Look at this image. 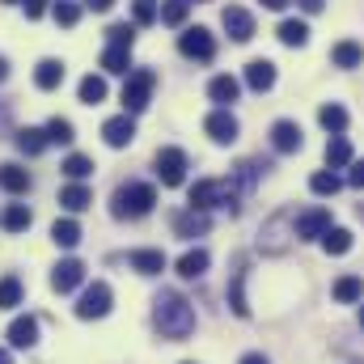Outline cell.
I'll return each mask as SVG.
<instances>
[{"mask_svg": "<svg viewBox=\"0 0 364 364\" xmlns=\"http://www.w3.org/2000/svg\"><path fill=\"white\" fill-rule=\"evenodd\" d=\"M153 326L161 331V339H170V343H182L191 331H195V305L174 292V288H166L157 301H153Z\"/></svg>", "mask_w": 364, "mask_h": 364, "instance_id": "obj_1", "label": "cell"}, {"mask_svg": "<svg viewBox=\"0 0 364 364\" xmlns=\"http://www.w3.org/2000/svg\"><path fill=\"white\" fill-rule=\"evenodd\" d=\"M153 203H157V191H153L149 182H123V186L110 195V212H114L119 220H140V216L153 212Z\"/></svg>", "mask_w": 364, "mask_h": 364, "instance_id": "obj_2", "label": "cell"}, {"mask_svg": "<svg viewBox=\"0 0 364 364\" xmlns=\"http://www.w3.org/2000/svg\"><path fill=\"white\" fill-rule=\"evenodd\" d=\"M242 191L233 186V178H199L191 186V208H203V212H212V208H225V212H237L242 203Z\"/></svg>", "mask_w": 364, "mask_h": 364, "instance_id": "obj_3", "label": "cell"}, {"mask_svg": "<svg viewBox=\"0 0 364 364\" xmlns=\"http://www.w3.org/2000/svg\"><path fill=\"white\" fill-rule=\"evenodd\" d=\"M292 237H296V212H292V208H279L275 216L263 220V229H259V246H263L267 255H284Z\"/></svg>", "mask_w": 364, "mask_h": 364, "instance_id": "obj_4", "label": "cell"}, {"mask_svg": "<svg viewBox=\"0 0 364 364\" xmlns=\"http://www.w3.org/2000/svg\"><path fill=\"white\" fill-rule=\"evenodd\" d=\"M153 85H157V73L153 68H136L127 73V85H123V114H140L153 97Z\"/></svg>", "mask_w": 364, "mask_h": 364, "instance_id": "obj_5", "label": "cell"}, {"mask_svg": "<svg viewBox=\"0 0 364 364\" xmlns=\"http://www.w3.org/2000/svg\"><path fill=\"white\" fill-rule=\"evenodd\" d=\"M110 301H114L110 284L93 279L90 288L81 292V301H77V318H81V322H93V318H106V314H110Z\"/></svg>", "mask_w": 364, "mask_h": 364, "instance_id": "obj_6", "label": "cell"}, {"mask_svg": "<svg viewBox=\"0 0 364 364\" xmlns=\"http://www.w3.org/2000/svg\"><path fill=\"white\" fill-rule=\"evenodd\" d=\"M178 51L186 60H199V64H208L212 55H216V38H212V30H203V26H191V30H182L178 34Z\"/></svg>", "mask_w": 364, "mask_h": 364, "instance_id": "obj_7", "label": "cell"}, {"mask_svg": "<svg viewBox=\"0 0 364 364\" xmlns=\"http://www.w3.org/2000/svg\"><path fill=\"white\" fill-rule=\"evenodd\" d=\"M157 178L166 186H182L186 182V153L182 149H161L157 153Z\"/></svg>", "mask_w": 364, "mask_h": 364, "instance_id": "obj_8", "label": "cell"}, {"mask_svg": "<svg viewBox=\"0 0 364 364\" xmlns=\"http://www.w3.org/2000/svg\"><path fill=\"white\" fill-rule=\"evenodd\" d=\"M208 229H212V216L203 208H182V212H174V233L186 237V242L191 237H203Z\"/></svg>", "mask_w": 364, "mask_h": 364, "instance_id": "obj_9", "label": "cell"}, {"mask_svg": "<svg viewBox=\"0 0 364 364\" xmlns=\"http://www.w3.org/2000/svg\"><path fill=\"white\" fill-rule=\"evenodd\" d=\"M220 26L229 30L233 43H250V38H255V17H250L246 9H237V4H229V9L220 13Z\"/></svg>", "mask_w": 364, "mask_h": 364, "instance_id": "obj_10", "label": "cell"}, {"mask_svg": "<svg viewBox=\"0 0 364 364\" xmlns=\"http://www.w3.org/2000/svg\"><path fill=\"white\" fill-rule=\"evenodd\" d=\"M203 132H208V136H212L216 144H233L242 127H237V119H233V110H212V114L203 119Z\"/></svg>", "mask_w": 364, "mask_h": 364, "instance_id": "obj_11", "label": "cell"}, {"mask_svg": "<svg viewBox=\"0 0 364 364\" xmlns=\"http://www.w3.org/2000/svg\"><path fill=\"white\" fill-rule=\"evenodd\" d=\"M102 140H106L110 149H127V144L136 140V123H132V114H114V119H106V123H102Z\"/></svg>", "mask_w": 364, "mask_h": 364, "instance_id": "obj_12", "label": "cell"}, {"mask_svg": "<svg viewBox=\"0 0 364 364\" xmlns=\"http://www.w3.org/2000/svg\"><path fill=\"white\" fill-rule=\"evenodd\" d=\"M326 229H331V212H326V208H309V212L296 216V237H301V242H314V237H322Z\"/></svg>", "mask_w": 364, "mask_h": 364, "instance_id": "obj_13", "label": "cell"}, {"mask_svg": "<svg viewBox=\"0 0 364 364\" xmlns=\"http://www.w3.org/2000/svg\"><path fill=\"white\" fill-rule=\"evenodd\" d=\"M81 279H85V263H81V259H64V263H55V272H51V288H55V292H73Z\"/></svg>", "mask_w": 364, "mask_h": 364, "instance_id": "obj_14", "label": "cell"}, {"mask_svg": "<svg viewBox=\"0 0 364 364\" xmlns=\"http://www.w3.org/2000/svg\"><path fill=\"white\" fill-rule=\"evenodd\" d=\"M229 305L237 318H250V301H246V259H237V267L229 275Z\"/></svg>", "mask_w": 364, "mask_h": 364, "instance_id": "obj_15", "label": "cell"}, {"mask_svg": "<svg viewBox=\"0 0 364 364\" xmlns=\"http://www.w3.org/2000/svg\"><path fill=\"white\" fill-rule=\"evenodd\" d=\"M272 149L275 153H296V149H301V127H296L292 119L272 123Z\"/></svg>", "mask_w": 364, "mask_h": 364, "instance_id": "obj_16", "label": "cell"}, {"mask_svg": "<svg viewBox=\"0 0 364 364\" xmlns=\"http://www.w3.org/2000/svg\"><path fill=\"white\" fill-rule=\"evenodd\" d=\"M263 170H267V161H255V157H246V161H237V166H233V174H229V178H233V186H237L242 195H250Z\"/></svg>", "mask_w": 364, "mask_h": 364, "instance_id": "obj_17", "label": "cell"}, {"mask_svg": "<svg viewBox=\"0 0 364 364\" xmlns=\"http://www.w3.org/2000/svg\"><path fill=\"white\" fill-rule=\"evenodd\" d=\"M246 85L255 93H267L275 85V64L272 60H250L246 64Z\"/></svg>", "mask_w": 364, "mask_h": 364, "instance_id": "obj_18", "label": "cell"}, {"mask_svg": "<svg viewBox=\"0 0 364 364\" xmlns=\"http://www.w3.org/2000/svg\"><path fill=\"white\" fill-rule=\"evenodd\" d=\"M237 93H242V81H237V77H212V85H208V97H212L220 110H229V106L237 102Z\"/></svg>", "mask_w": 364, "mask_h": 364, "instance_id": "obj_19", "label": "cell"}, {"mask_svg": "<svg viewBox=\"0 0 364 364\" xmlns=\"http://www.w3.org/2000/svg\"><path fill=\"white\" fill-rule=\"evenodd\" d=\"M90 203H93V191L85 182H68V186L60 191V208H64V212H85Z\"/></svg>", "mask_w": 364, "mask_h": 364, "instance_id": "obj_20", "label": "cell"}, {"mask_svg": "<svg viewBox=\"0 0 364 364\" xmlns=\"http://www.w3.org/2000/svg\"><path fill=\"white\" fill-rule=\"evenodd\" d=\"M127 263H132V272H140V275H161L166 272V255H161V250H132Z\"/></svg>", "mask_w": 364, "mask_h": 364, "instance_id": "obj_21", "label": "cell"}, {"mask_svg": "<svg viewBox=\"0 0 364 364\" xmlns=\"http://www.w3.org/2000/svg\"><path fill=\"white\" fill-rule=\"evenodd\" d=\"M208 263H212V255H208L203 246H195V250H186L178 259V275L182 279H199V275L208 272Z\"/></svg>", "mask_w": 364, "mask_h": 364, "instance_id": "obj_22", "label": "cell"}, {"mask_svg": "<svg viewBox=\"0 0 364 364\" xmlns=\"http://www.w3.org/2000/svg\"><path fill=\"white\" fill-rule=\"evenodd\" d=\"M9 343L13 348H34L38 343V318H17L9 326Z\"/></svg>", "mask_w": 364, "mask_h": 364, "instance_id": "obj_23", "label": "cell"}, {"mask_svg": "<svg viewBox=\"0 0 364 364\" xmlns=\"http://www.w3.org/2000/svg\"><path fill=\"white\" fill-rule=\"evenodd\" d=\"M34 85H38V90H60V85H64V64H60V60H43V64L34 68Z\"/></svg>", "mask_w": 364, "mask_h": 364, "instance_id": "obj_24", "label": "cell"}, {"mask_svg": "<svg viewBox=\"0 0 364 364\" xmlns=\"http://www.w3.org/2000/svg\"><path fill=\"white\" fill-rule=\"evenodd\" d=\"M47 144H51V140H47V127H21V132H17V149H21L26 157H38Z\"/></svg>", "mask_w": 364, "mask_h": 364, "instance_id": "obj_25", "label": "cell"}, {"mask_svg": "<svg viewBox=\"0 0 364 364\" xmlns=\"http://www.w3.org/2000/svg\"><path fill=\"white\" fill-rule=\"evenodd\" d=\"M331 60H335V68H360L364 47H360V43H352V38H343V43H335Z\"/></svg>", "mask_w": 364, "mask_h": 364, "instance_id": "obj_26", "label": "cell"}, {"mask_svg": "<svg viewBox=\"0 0 364 364\" xmlns=\"http://www.w3.org/2000/svg\"><path fill=\"white\" fill-rule=\"evenodd\" d=\"M275 34H279V43H284V47H305V43H309V26H305V21H296V17L279 21V30H275Z\"/></svg>", "mask_w": 364, "mask_h": 364, "instance_id": "obj_27", "label": "cell"}, {"mask_svg": "<svg viewBox=\"0 0 364 364\" xmlns=\"http://www.w3.org/2000/svg\"><path fill=\"white\" fill-rule=\"evenodd\" d=\"M102 68L114 73V77H127V68H132V47H106V51H102Z\"/></svg>", "mask_w": 364, "mask_h": 364, "instance_id": "obj_28", "label": "cell"}, {"mask_svg": "<svg viewBox=\"0 0 364 364\" xmlns=\"http://www.w3.org/2000/svg\"><path fill=\"white\" fill-rule=\"evenodd\" d=\"M51 242H55V246H64V250H73V246L81 242V225H77L73 216L55 220V225H51Z\"/></svg>", "mask_w": 364, "mask_h": 364, "instance_id": "obj_29", "label": "cell"}, {"mask_svg": "<svg viewBox=\"0 0 364 364\" xmlns=\"http://www.w3.org/2000/svg\"><path fill=\"white\" fill-rule=\"evenodd\" d=\"M0 186H4L9 195H26V191H30V174L9 161V166H0Z\"/></svg>", "mask_w": 364, "mask_h": 364, "instance_id": "obj_30", "label": "cell"}, {"mask_svg": "<svg viewBox=\"0 0 364 364\" xmlns=\"http://www.w3.org/2000/svg\"><path fill=\"white\" fill-rule=\"evenodd\" d=\"M318 123H322V127H326L331 136H339V132L348 127V110H343L339 102H326V106L318 110Z\"/></svg>", "mask_w": 364, "mask_h": 364, "instance_id": "obj_31", "label": "cell"}, {"mask_svg": "<svg viewBox=\"0 0 364 364\" xmlns=\"http://www.w3.org/2000/svg\"><path fill=\"white\" fill-rule=\"evenodd\" d=\"M30 220H34V216H30V208H26V203H9V208H4V216H0V225H4L9 233H26V229H30Z\"/></svg>", "mask_w": 364, "mask_h": 364, "instance_id": "obj_32", "label": "cell"}, {"mask_svg": "<svg viewBox=\"0 0 364 364\" xmlns=\"http://www.w3.org/2000/svg\"><path fill=\"white\" fill-rule=\"evenodd\" d=\"M348 161H352V144H348V136H331V140H326V166L339 170V166H348Z\"/></svg>", "mask_w": 364, "mask_h": 364, "instance_id": "obj_33", "label": "cell"}, {"mask_svg": "<svg viewBox=\"0 0 364 364\" xmlns=\"http://www.w3.org/2000/svg\"><path fill=\"white\" fill-rule=\"evenodd\" d=\"M322 246H326V255H348V250H352V229L331 225V229L322 233Z\"/></svg>", "mask_w": 364, "mask_h": 364, "instance_id": "obj_34", "label": "cell"}, {"mask_svg": "<svg viewBox=\"0 0 364 364\" xmlns=\"http://www.w3.org/2000/svg\"><path fill=\"white\" fill-rule=\"evenodd\" d=\"M360 296H364V279L360 275H343V279H335V301L352 305V301H360Z\"/></svg>", "mask_w": 364, "mask_h": 364, "instance_id": "obj_35", "label": "cell"}, {"mask_svg": "<svg viewBox=\"0 0 364 364\" xmlns=\"http://www.w3.org/2000/svg\"><path fill=\"white\" fill-rule=\"evenodd\" d=\"M339 186H343V178H339L335 170H318V174L309 178V191H314V195H335Z\"/></svg>", "mask_w": 364, "mask_h": 364, "instance_id": "obj_36", "label": "cell"}, {"mask_svg": "<svg viewBox=\"0 0 364 364\" xmlns=\"http://www.w3.org/2000/svg\"><path fill=\"white\" fill-rule=\"evenodd\" d=\"M60 170H64V174H68L73 182H85V178L93 174V161H90V157H81V153H73V157H68Z\"/></svg>", "mask_w": 364, "mask_h": 364, "instance_id": "obj_37", "label": "cell"}, {"mask_svg": "<svg viewBox=\"0 0 364 364\" xmlns=\"http://www.w3.org/2000/svg\"><path fill=\"white\" fill-rule=\"evenodd\" d=\"M132 17H136V26H153L161 17V4L157 0H132Z\"/></svg>", "mask_w": 364, "mask_h": 364, "instance_id": "obj_38", "label": "cell"}, {"mask_svg": "<svg viewBox=\"0 0 364 364\" xmlns=\"http://www.w3.org/2000/svg\"><path fill=\"white\" fill-rule=\"evenodd\" d=\"M191 13V0H161V21L166 26H182Z\"/></svg>", "mask_w": 364, "mask_h": 364, "instance_id": "obj_39", "label": "cell"}, {"mask_svg": "<svg viewBox=\"0 0 364 364\" xmlns=\"http://www.w3.org/2000/svg\"><path fill=\"white\" fill-rule=\"evenodd\" d=\"M13 305H21V279L4 275L0 279V309H13Z\"/></svg>", "mask_w": 364, "mask_h": 364, "instance_id": "obj_40", "label": "cell"}, {"mask_svg": "<svg viewBox=\"0 0 364 364\" xmlns=\"http://www.w3.org/2000/svg\"><path fill=\"white\" fill-rule=\"evenodd\" d=\"M77 93H81L85 106H97V102H106V81H102V77H85Z\"/></svg>", "mask_w": 364, "mask_h": 364, "instance_id": "obj_41", "label": "cell"}, {"mask_svg": "<svg viewBox=\"0 0 364 364\" xmlns=\"http://www.w3.org/2000/svg\"><path fill=\"white\" fill-rule=\"evenodd\" d=\"M106 38H110V47H132V43H136V26H127V21H114V26L106 30Z\"/></svg>", "mask_w": 364, "mask_h": 364, "instance_id": "obj_42", "label": "cell"}, {"mask_svg": "<svg viewBox=\"0 0 364 364\" xmlns=\"http://www.w3.org/2000/svg\"><path fill=\"white\" fill-rule=\"evenodd\" d=\"M47 140H51V144H73V140H77V136H73V123H68V119H51V123H47Z\"/></svg>", "mask_w": 364, "mask_h": 364, "instance_id": "obj_43", "label": "cell"}, {"mask_svg": "<svg viewBox=\"0 0 364 364\" xmlns=\"http://www.w3.org/2000/svg\"><path fill=\"white\" fill-rule=\"evenodd\" d=\"M51 13H55L60 26H77V21H81V4H73V0H55Z\"/></svg>", "mask_w": 364, "mask_h": 364, "instance_id": "obj_44", "label": "cell"}, {"mask_svg": "<svg viewBox=\"0 0 364 364\" xmlns=\"http://www.w3.org/2000/svg\"><path fill=\"white\" fill-rule=\"evenodd\" d=\"M26 4V17H43L47 13V0H21Z\"/></svg>", "mask_w": 364, "mask_h": 364, "instance_id": "obj_45", "label": "cell"}, {"mask_svg": "<svg viewBox=\"0 0 364 364\" xmlns=\"http://www.w3.org/2000/svg\"><path fill=\"white\" fill-rule=\"evenodd\" d=\"M348 182H352V186H360V191H364V161H356V166H352V174H348Z\"/></svg>", "mask_w": 364, "mask_h": 364, "instance_id": "obj_46", "label": "cell"}, {"mask_svg": "<svg viewBox=\"0 0 364 364\" xmlns=\"http://www.w3.org/2000/svg\"><path fill=\"white\" fill-rule=\"evenodd\" d=\"M296 4H301L305 13H322V9H326V0H296Z\"/></svg>", "mask_w": 364, "mask_h": 364, "instance_id": "obj_47", "label": "cell"}, {"mask_svg": "<svg viewBox=\"0 0 364 364\" xmlns=\"http://www.w3.org/2000/svg\"><path fill=\"white\" fill-rule=\"evenodd\" d=\"M85 9H93V13H106V9H114V0H85Z\"/></svg>", "mask_w": 364, "mask_h": 364, "instance_id": "obj_48", "label": "cell"}, {"mask_svg": "<svg viewBox=\"0 0 364 364\" xmlns=\"http://www.w3.org/2000/svg\"><path fill=\"white\" fill-rule=\"evenodd\" d=\"M237 364H272V360H267L263 352H250V356H242V360H237Z\"/></svg>", "mask_w": 364, "mask_h": 364, "instance_id": "obj_49", "label": "cell"}, {"mask_svg": "<svg viewBox=\"0 0 364 364\" xmlns=\"http://www.w3.org/2000/svg\"><path fill=\"white\" fill-rule=\"evenodd\" d=\"M263 9H288V0H263Z\"/></svg>", "mask_w": 364, "mask_h": 364, "instance_id": "obj_50", "label": "cell"}, {"mask_svg": "<svg viewBox=\"0 0 364 364\" xmlns=\"http://www.w3.org/2000/svg\"><path fill=\"white\" fill-rule=\"evenodd\" d=\"M4 77H9V60L0 55V81H4Z\"/></svg>", "mask_w": 364, "mask_h": 364, "instance_id": "obj_51", "label": "cell"}, {"mask_svg": "<svg viewBox=\"0 0 364 364\" xmlns=\"http://www.w3.org/2000/svg\"><path fill=\"white\" fill-rule=\"evenodd\" d=\"M0 364H13V360H9V352H4V348H0Z\"/></svg>", "mask_w": 364, "mask_h": 364, "instance_id": "obj_52", "label": "cell"}, {"mask_svg": "<svg viewBox=\"0 0 364 364\" xmlns=\"http://www.w3.org/2000/svg\"><path fill=\"white\" fill-rule=\"evenodd\" d=\"M360 326H364V309H360Z\"/></svg>", "mask_w": 364, "mask_h": 364, "instance_id": "obj_53", "label": "cell"}, {"mask_svg": "<svg viewBox=\"0 0 364 364\" xmlns=\"http://www.w3.org/2000/svg\"><path fill=\"white\" fill-rule=\"evenodd\" d=\"M360 216H364V203H360Z\"/></svg>", "mask_w": 364, "mask_h": 364, "instance_id": "obj_54", "label": "cell"}, {"mask_svg": "<svg viewBox=\"0 0 364 364\" xmlns=\"http://www.w3.org/2000/svg\"><path fill=\"white\" fill-rule=\"evenodd\" d=\"M195 4H203V0H195Z\"/></svg>", "mask_w": 364, "mask_h": 364, "instance_id": "obj_55", "label": "cell"}, {"mask_svg": "<svg viewBox=\"0 0 364 364\" xmlns=\"http://www.w3.org/2000/svg\"><path fill=\"white\" fill-rule=\"evenodd\" d=\"M9 4H13V0H9Z\"/></svg>", "mask_w": 364, "mask_h": 364, "instance_id": "obj_56", "label": "cell"}, {"mask_svg": "<svg viewBox=\"0 0 364 364\" xmlns=\"http://www.w3.org/2000/svg\"><path fill=\"white\" fill-rule=\"evenodd\" d=\"M186 364H191V360H186Z\"/></svg>", "mask_w": 364, "mask_h": 364, "instance_id": "obj_57", "label": "cell"}]
</instances>
